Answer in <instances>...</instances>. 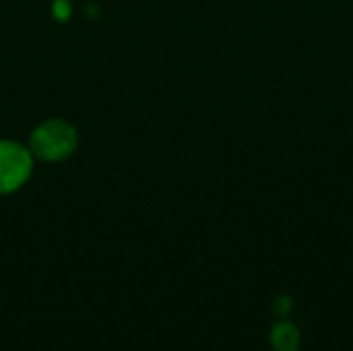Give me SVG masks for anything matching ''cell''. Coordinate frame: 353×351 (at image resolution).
<instances>
[{"instance_id":"6da1fadb","label":"cell","mask_w":353,"mask_h":351,"mask_svg":"<svg viewBox=\"0 0 353 351\" xmlns=\"http://www.w3.org/2000/svg\"><path fill=\"white\" fill-rule=\"evenodd\" d=\"M77 130L64 120H46L31 134V153L41 161H62L77 149Z\"/></svg>"},{"instance_id":"7a4b0ae2","label":"cell","mask_w":353,"mask_h":351,"mask_svg":"<svg viewBox=\"0 0 353 351\" xmlns=\"http://www.w3.org/2000/svg\"><path fill=\"white\" fill-rule=\"evenodd\" d=\"M33 172V153L31 149L12 143L0 141V194L19 190Z\"/></svg>"},{"instance_id":"3957f363","label":"cell","mask_w":353,"mask_h":351,"mask_svg":"<svg viewBox=\"0 0 353 351\" xmlns=\"http://www.w3.org/2000/svg\"><path fill=\"white\" fill-rule=\"evenodd\" d=\"M271 345L275 351H298L300 331L292 323H277L271 329Z\"/></svg>"}]
</instances>
